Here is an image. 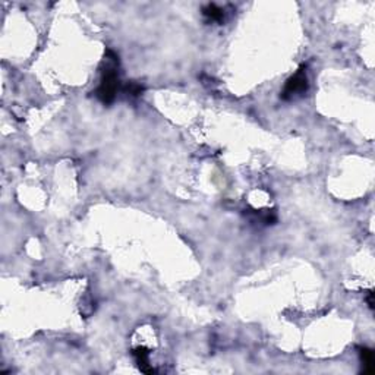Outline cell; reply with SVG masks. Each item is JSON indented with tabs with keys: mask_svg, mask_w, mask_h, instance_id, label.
Segmentation results:
<instances>
[{
	"mask_svg": "<svg viewBox=\"0 0 375 375\" xmlns=\"http://www.w3.org/2000/svg\"><path fill=\"white\" fill-rule=\"evenodd\" d=\"M119 58L116 56L115 51L107 50L103 69H101V78L100 85L97 88L96 97L103 104H110L116 98V94L119 91Z\"/></svg>",
	"mask_w": 375,
	"mask_h": 375,
	"instance_id": "cell-1",
	"label": "cell"
},
{
	"mask_svg": "<svg viewBox=\"0 0 375 375\" xmlns=\"http://www.w3.org/2000/svg\"><path fill=\"white\" fill-rule=\"evenodd\" d=\"M308 77H307V65H302L298 70L286 81V85L283 88L280 98L284 101H292L305 96L308 91Z\"/></svg>",
	"mask_w": 375,
	"mask_h": 375,
	"instance_id": "cell-2",
	"label": "cell"
},
{
	"mask_svg": "<svg viewBox=\"0 0 375 375\" xmlns=\"http://www.w3.org/2000/svg\"><path fill=\"white\" fill-rule=\"evenodd\" d=\"M134 358L135 361H136V364L139 366V369L145 372V374H154V368H151L150 366V361H148V355H150V352H148V349L147 347H136L134 349Z\"/></svg>",
	"mask_w": 375,
	"mask_h": 375,
	"instance_id": "cell-3",
	"label": "cell"
},
{
	"mask_svg": "<svg viewBox=\"0 0 375 375\" xmlns=\"http://www.w3.org/2000/svg\"><path fill=\"white\" fill-rule=\"evenodd\" d=\"M202 15L211 22H223L224 21V9L217 6L216 3H208L202 8Z\"/></svg>",
	"mask_w": 375,
	"mask_h": 375,
	"instance_id": "cell-4",
	"label": "cell"
},
{
	"mask_svg": "<svg viewBox=\"0 0 375 375\" xmlns=\"http://www.w3.org/2000/svg\"><path fill=\"white\" fill-rule=\"evenodd\" d=\"M359 356H361V362L364 366V372L372 374L374 372V352L368 347H361Z\"/></svg>",
	"mask_w": 375,
	"mask_h": 375,
	"instance_id": "cell-5",
	"label": "cell"
},
{
	"mask_svg": "<svg viewBox=\"0 0 375 375\" xmlns=\"http://www.w3.org/2000/svg\"><path fill=\"white\" fill-rule=\"evenodd\" d=\"M142 90H144V88L141 87V85H138V84L132 82V84H129V85L126 87V93L131 94V96H139V94L142 93Z\"/></svg>",
	"mask_w": 375,
	"mask_h": 375,
	"instance_id": "cell-6",
	"label": "cell"
},
{
	"mask_svg": "<svg viewBox=\"0 0 375 375\" xmlns=\"http://www.w3.org/2000/svg\"><path fill=\"white\" fill-rule=\"evenodd\" d=\"M366 300H368V305H369V308L374 309V302H372V292H369V293H368V298H366Z\"/></svg>",
	"mask_w": 375,
	"mask_h": 375,
	"instance_id": "cell-7",
	"label": "cell"
}]
</instances>
